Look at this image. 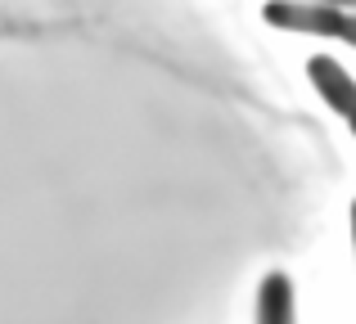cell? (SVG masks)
<instances>
[{"label": "cell", "mask_w": 356, "mask_h": 324, "mask_svg": "<svg viewBox=\"0 0 356 324\" xmlns=\"http://www.w3.org/2000/svg\"><path fill=\"white\" fill-rule=\"evenodd\" d=\"M257 324H293V284L289 275L270 271L257 289Z\"/></svg>", "instance_id": "2"}, {"label": "cell", "mask_w": 356, "mask_h": 324, "mask_svg": "<svg viewBox=\"0 0 356 324\" xmlns=\"http://www.w3.org/2000/svg\"><path fill=\"white\" fill-rule=\"evenodd\" d=\"M348 126H352V135H356V113H352V117H348Z\"/></svg>", "instance_id": "6"}, {"label": "cell", "mask_w": 356, "mask_h": 324, "mask_svg": "<svg viewBox=\"0 0 356 324\" xmlns=\"http://www.w3.org/2000/svg\"><path fill=\"white\" fill-rule=\"evenodd\" d=\"M307 77H312L316 95H321L339 117H352V113H356V81H352V72L343 68L339 59H330V54H316V59L307 63Z\"/></svg>", "instance_id": "1"}, {"label": "cell", "mask_w": 356, "mask_h": 324, "mask_svg": "<svg viewBox=\"0 0 356 324\" xmlns=\"http://www.w3.org/2000/svg\"><path fill=\"white\" fill-rule=\"evenodd\" d=\"M339 41H348L352 50H356V9H348V14H343V27H339Z\"/></svg>", "instance_id": "3"}, {"label": "cell", "mask_w": 356, "mask_h": 324, "mask_svg": "<svg viewBox=\"0 0 356 324\" xmlns=\"http://www.w3.org/2000/svg\"><path fill=\"white\" fill-rule=\"evenodd\" d=\"M312 5H334V9H356V0H312Z\"/></svg>", "instance_id": "4"}, {"label": "cell", "mask_w": 356, "mask_h": 324, "mask_svg": "<svg viewBox=\"0 0 356 324\" xmlns=\"http://www.w3.org/2000/svg\"><path fill=\"white\" fill-rule=\"evenodd\" d=\"M352 253H356V203H352Z\"/></svg>", "instance_id": "5"}]
</instances>
